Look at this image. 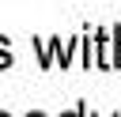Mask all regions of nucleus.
<instances>
[{
    "instance_id": "obj_1",
    "label": "nucleus",
    "mask_w": 121,
    "mask_h": 117,
    "mask_svg": "<svg viewBox=\"0 0 121 117\" xmlns=\"http://www.w3.org/2000/svg\"><path fill=\"white\" fill-rule=\"evenodd\" d=\"M95 64H98V68H117L113 30H98V34H95Z\"/></svg>"
},
{
    "instance_id": "obj_2",
    "label": "nucleus",
    "mask_w": 121,
    "mask_h": 117,
    "mask_svg": "<svg viewBox=\"0 0 121 117\" xmlns=\"http://www.w3.org/2000/svg\"><path fill=\"white\" fill-rule=\"evenodd\" d=\"M34 45L42 49V68H49L53 60L68 64V53H72V49H76L79 42H64V45H60V38H49V45H45V42H34Z\"/></svg>"
},
{
    "instance_id": "obj_3",
    "label": "nucleus",
    "mask_w": 121,
    "mask_h": 117,
    "mask_svg": "<svg viewBox=\"0 0 121 117\" xmlns=\"http://www.w3.org/2000/svg\"><path fill=\"white\" fill-rule=\"evenodd\" d=\"M0 68H11V53H8V38L0 34Z\"/></svg>"
},
{
    "instance_id": "obj_4",
    "label": "nucleus",
    "mask_w": 121,
    "mask_h": 117,
    "mask_svg": "<svg viewBox=\"0 0 121 117\" xmlns=\"http://www.w3.org/2000/svg\"><path fill=\"white\" fill-rule=\"evenodd\" d=\"M113 45H117V68H121V26H113Z\"/></svg>"
},
{
    "instance_id": "obj_5",
    "label": "nucleus",
    "mask_w": 121,
    "mask_h": 117,
    "mask_svg": "<svg viewBox=\"0 0 121 117\" xmlns=\"http://www.w3.org/2000/svg\"><path fill=\"white\" fill-rule=\"evenodd\" d=\"M60 117H87V106H76L72 113H60Z\"/></svg>"
},
{
    "instance_id": "obj_6",
    "label": "nucleus",
    "mask_w": 121,
    "mask_h": 117,
    "mask_svg": "<svg viewBox=\"0 0 121 117\" xmlns=\"http://www.w3.org/2000/svg\"><path fill=\"white\" fill-rule=\"evenodd\" d=\"M26 117H42V113H26Z\"/></svg>"
},
{
    "instance_id": "obj_7",
    "label": "nucleus",
    "mask_w": 121,
    "mask_h": 117,
    "mask_svg": "<svg viewBox=\"0 0 121 117\" xmlns=\"http://www.w3.org/2000/svg\"><path fill=\"white\" fill-rule=\"evenodd\" d=\"M91 117H95V113H91ZM113 117H121V113H113Z\"/></svg>"
},
{
    "instance_id": "obj_8",
    "label": "nucleus",
    "mask_w": 121,
    "mask_h": 117,
    "mask_svg": "<svg viewBox=\"0 0 121 117\" xmlns=\"http://www.w3.org/2000/svg\"><path fill=\"white\" fill-rule=\"evenodd\" d=\"M0 117H8V113H0Z\"/></svg>"
}]
</instances>
